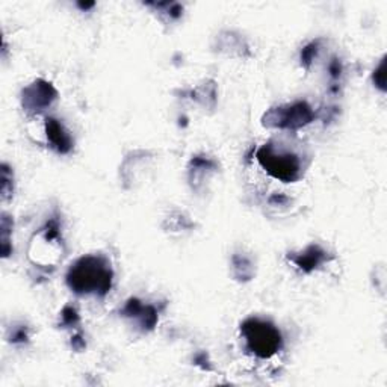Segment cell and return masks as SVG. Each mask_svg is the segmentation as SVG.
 I'll use <instances>...</instances> for the list:
<instances>
[{"label":"cell","instance_id":"obj_16","mask_svg":"<svg viewBox=\"0 0 387 387\" xmlns=\"http://www.w3.org/2000/svg\"><path fill=\"white\" fill-rule=\"evenodd\" d=\"M377 76H378V78H380V79H378L375 83H377V85L380 87L382 89H384V60L380 64V70H378V71L374 74V78H377Z\"/></svg>","mask_w":387,"mask_h":387},{"label":"cell","instance_id":"obj_10","mask_svg":"<svg viewBox=\"0 0 387 387\" xmlns=\"http://www.w3.org/2000/svg\"><path fill=\"white\" fill-rule=\"evenodd\" d=\"M233 271L239 280H250L253 277V263L245 256L236 254L233 257Z\"/></svg>","mask_w":387,"mask_h":387},{"label":"cell","instance_id":"obj_14","mask_svg":"<svg viewBox=\"0 0 387 387\" xmlns=\"http://www.w3.org/2000/svg\"><path fill=\"white\" fill-rule=\"evenodd\" d=\"M79 321V315L71 306H67L63 310V324L64 325H74Z\"/></svg>","mask_w":387,"mask_h":387},{"label":"cell","instance_id":"obj_8","mask_svg":"<svg viewBox=\"0 0 387 387\" xmlns=\"http://www.w3.org/2000/svg\"><path fill=\"white\" fill-rule=\"evenodd\" d=\"M325 254H327V253H325L321 247L310 245L302 253L292 256L291 261L295 265H297L300 269H302L305 272H310V271H313V269L320 267L321 263H324Z\"/></svg>","mask_w":387,"mask_h":387},{"label":"cell","instance_id":"obj_12","mask_svg":"<svg viewBox=\"0 0 387 387\" xmlns=\"http://www.w3.org/2000/svg\"><path fill=\"white\" fill-rule=\"evenodd\" d=\"M12 195V173L8 168V165H2V197L8 200Z\"/></svg>","mask_w":387,"mask_h":387},{"label":"cell","instance_id":"obj_15","mask_svg":"<svg viewBox=\"0 0 387 387\" xmlns=\"http://www.w3.org/2000/svg\"><path fill=\"white\" fill-rule=\"evenodd\" d=\"M27 339V335H26V330L25 327H20V329H15L14 333L11 335V340L12 342H23V340H26Z\"/></svg>","mask_w":387,"mask_h":387},{"label":"cell","instance_id":"obj_13","mask_svg":"<svg viewBox=\"0 0 387 387\" xmlns=\"http://www.w3.org/2000/svg\"><path fill=\"white\" fill-rule=\"evenodd\" d=\"M316 52H318V41H316V43H312V44H309L306 49H302V53H301V63L305 64L306 67H309L310 63H312V59L315 58Z\"/></svg>","mask_w":387,"mask_h":387},{"label":"cell","instance_id":"obj_7","mask_svg":"<svg viewBox=\"0 0 387 387\" xmlns=\"http://www.w3.org/2000/svg\"><path fill=\"white\" fill-rule=\"evenodd\" d=\"M45 132L52 147L58 150L59 153H68L73 148V140L70 133L65 131V127L55 118L45 120Z\"/></svg>","mask_w":387,"mask_h":387},{"label":"cell","instance_id":"obj_11","mask_svg":"<svg viewBox=\"0 0 387 387\" xmlns=\"http://www.w3.org/2000/svg\"><path fill=\"white\" fill-rule=\"evenodd\" d=\"M12 230V221L6 215L2 218V252L3 257H8L11 254V247H10V233Z\"/></svg>","mask_w":387,"mask_h":387},{"label":"cell","instance_id":"obj_3","mask_svg":"<svg viewBox=\"0 0 387 387\" xmlns=\"http://www.w3.org/2000/svg\"><path fill=\"white\" fill-rule=\"evenodd\" d=\"M63 257V241L59 236V225L53 219L38 232L29 247V259L35 265H55Z\"/></svg>","mask_w":387,"mask_h":387},{"label":"cell","instance_id":"obj_2","mask_svg":"<svg viewBox=\"0 0 387 387\" xmlns=\"http://www.w3.org/2000/svg\"><path fill=\"white\" fill-rule=\"evenodd\" d=\"M242 336L245 339L247 348L261 359H269L282 348V335L274 325L250 318L242 324Z\"/></svg>","mask_w":387,"mask_h":387},{"label":"cell","instance_id":"obj_6","mask_svg":"<svg viewBox=\"0 0 387 387\" xmlns=\"http://www.w3.org/2000/svg\"><path fill=\"white\" fill-rule=\"evenodd\" d=\"M58 96L56 89L53 88L49 82L45 80H35L32 85L23 89L21 102L23 108L29 112H40L44 108L52 104Z\"/></svg>","mask_w":387,"mask_h":387},{"label":"cell","instance_id":"obj_4","mask_svg":"<svg viewBox=\"0 0 387 387\" xmlns=\"http://www.w3.org/2000/svg\"><path fill=\"white\" fill-rule=\"evenodd\" d=\"M257 161L272 177L282 181H295L301 176L298 157L291 153H280L272 146H263L257 151Z\"/></svg>","mask_w":387,"mask_h":387},{"label":"cell","instance_id":"obj_1","mask_svg":"<svg viewBox=\"0 0 387 387\" xmlns=\"http://www.w3.org/2000/svg\"><path fill=\"white\" fill-rule=\"evenodd\" d=\"M67 283L76 294H108L112 285L111 265L100 256H85L67 274Z\"/></svg>","mask_w":387,"mask_h":387},{"label":"cell","instance_id":"obj_17","mask_svg":"<svg viewBox=\"0 0 387 387\" xmlns=\"http://www.w3.org/2000/svg\"><path fill=\"white\" fill-rule=\"evenodd\" d=\"M330 71H331L333 78H338V76L340 74V65H339L338 60H335V63L330 65Z\"/></svg>","mask_w":387,"mask_h":387},{"label":"cell","instance_id":"obj_5","mask_svg":"<svg viewBox=\"0 0 387 387\" xmlns=\"http://www.w3.org/2000/svg\"><path fill=\"white\" fill-rule=\"evenodd\" d=\"M313 120V112L305 102H298L285 108L269 111L265 115V124L278 129H298L309 124Z\"/></svg>","mask_w":387,"mask_h":387},{"label":"cell","instance_id":"obj_9","mask_svg":"<svg viewBox=\"0 0 387 387\" xmlns=\"http://www.w3.org/2000/svg\"><path fill=\"white\" fill-rule=\"evenodd\" d=\"M126 316H133L140 321L141 327L144 329H153V325L157 321V315L155 309L151 306H142L138 300H131L124 307Z\"/></svg>","mask_w":387,"mask_h":387}]
</instances>
